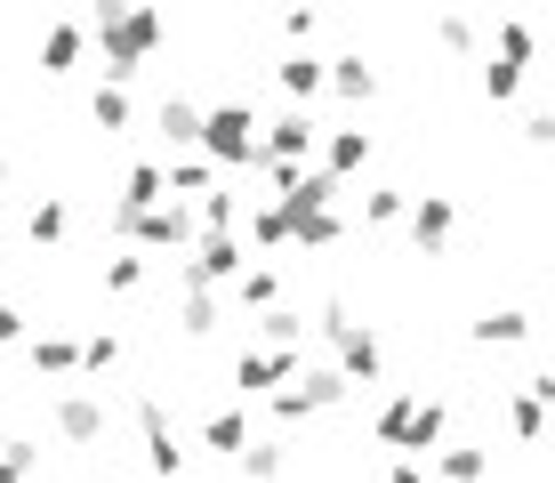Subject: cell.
<instances>
[{
  "label": "cell",
  "mask_w": 555,
  "mask_h": 483,
  "mask_svg": "<svg viewBox=\"0 0 555 483\" xmlns=\"http://www.w3.org/2000/svg\"><path fill=\"white\" fill-rule=\"evenodd\" d=\"M25 363L41 379H81V339H73V331H33L25 339Z\"/></svg>",
  "instance_id": "cell-12"
},
{
  "label": "cell",
  "mask_w": 555,
  "mask_h": 483,
  "mask_svg": "<svg viewBox=\"0 0 555 483\" xmlns=\"http://www.w3.org/2000/svg\"><path fill=\"white\" fill-rule=\"evenodd\" d=\"M234 475L242 483H282V475H291V443H282V435H250V452L234 459Z\"/></svg>",
  "instance_id": "cell-21"
},
{
  "label": "cell",
  "mask_w": 555,
  "mask_h": 483,
  "mask_svg": "<svg viewBox=\"0 0 555 483\" xmlns=\"http://www.w3.org/2000/svg\"><path fill=\"white\" fill-rule=\"evenodd\" d=\"M129 411H138V435H145V475L178 483V475H185V443H178V428H169V403L145 386V395L129 403Z\"/></svg>",
  "instance_id": "cell-5"
},
{
  "label": "cell",
  "mask_w": 555,
  "mask_h": 483,
  "mask_svg": "<svg viewBox=\"0 0 555 483\" xmlns=\"http://www.w3.org/2000/svg\"><path fill=\"white\" fill-rule=\"evenodd\" d=\"M524 339H531V315H524V306H500V315L475 322V346H524Z\"/></svg>",
  "instance_id": "cell-34"
},
{
  "label": "cell",
  "mask_w": 555,
  "mask_h": 483,
  "mask_svg": "<svg viewBox=\"0 0 555 483\" xmlns=\"http://www.w3.org/2000/svg\"><path fill=\"white\" fill-rule=\"evenodd\" d=\"M25 339H33V315L16 298H0V346H25Z\"/></svg>",
  "instance_id": "cell-41"
},
{
  "label": "cell",
  "mask_w": 555,
  "mask_h": 483,
  "mask_svg": "<svg viewBox=\"0 0 555 483\" xmlns=\"http://www.w3.org/2000/svg\"><path fill=\"white\" fill-rule=\"evenodd\" d=\"M0 186H9V153H0Z\"/></svg>",
  "instance_id": "cell-44"
},
{
  "label": "cell",
  "mask_w": 555,
  "mask_h": 483,
  "mask_svg": "<svg viewBox=\"0 0 555 483\" xmlns=\"http://www.w3.org/2000/svg\"><path fill=\"white\" fill-rule=\"evenodd\" d=\"M202 452H218L225 468H234V459L250 452V411H242V403H218V411L202 419Z\"/></svg>",
  "instance_id": "cell-13"
},
{
  "label": "cell",
  "mask_w": 555,
  "mask_h": 483,
  "mask_svg": "<svg viewBox=\"0 0 555 483\" xmlns=\"http://www.w3.org/2000/svg\"><path fill=\"white\" fill-rule=\"evenodd\" d=\"M145 282H153V258H145V250H121V258H105V290H113V298H138Z\"/></svg>",
  "instance_id": "cell-33"
},
{
  "label": "cell",
  "mask_w": 555,
  "mask_h": 483,
  "mask_svg": "<svg viewBox=\"0 0 555 483\" xmlns=\"http://www.w3.org/2000/svg\"><path fill=\"white\" fill-rule=\"evenodd\" d=\"M225 298H234L242 315H266V306H282V266H258V258H250V266H242V282L225 290Z\"/></svg>",
  "instance_id": "cell-24"
},
{
  "label": "cell",
  "mask_w": 555,
  "mask_h": 483,
  "mask_svg": "<svg viewBox=\"0 0 555 483\" xmlns=\"http://www.w3.org/2000/svg\"><path fill=\"white\" fill-rule=\"evenodd\" d=\"M291 242H298V250H338V242H347V218H338V209H322V218L291 226Z\"/></svg>",
  "instance_id": "cell-38"
},
{
  "label": "cell",
  "mask_w": 555,
  "mask_h": 483,
  "mask_svg": "<svg viewBox=\"0 0 555 483\" xmlns=\"http://www.w3.org/2000/svg\"><path fill=\"white\" fill-rule=\"evenodd\" d=\"M25 234H33V242H41V250H56V242H65V234H73V209H65V202H56V193H41V202H33V209H25Z\"/></svg>",
  "instance_id": "cell-27"
},
{
  "label": "cell",
  "mask_w": 555,
  "mask_h": 483,
  "mask_svg": "<svg viewBox=\"0 0 555 483\" xmlns=\"http://www.w3.org/2000/svg\"><path fill=\"white\" fill-rule=\"evenodd\" d=\"M491 56H507V65H540V16H500L491 25Z\"/></svg>",
  "instance_id": "cell-20"
},
{
  "label": "cell",
  "mask_w": 555,
  "mask_h": 483,
  "mask_svg": "<svg viewBox=\"0 0 555 483\" xmlns=\"http://www.w3.org/2000/svg\"><path fill=\"white\" fill-rule=\"evenodd\" d=\"M540 428H547V403L531 395V386H515V395H507V435L531 452V443H540Z\"/></svg>",
  "instance_id": "cell-31"
},
{
  "label": "cell",
  "mask_w": 555,
  "mask_h": 483,
  "mask_svg": "<svg viewBox=\"0 0 555 483\" xmlns=\"http://www.w3.org/2000/svg\"><path fill=\"white\" fill-rule=\"evenodd\" d=\"M162 186H169V202H202V193L218 186V169H209L202 153H178V162H162Z\"/></svg>",
  "instance_id": "cell-25"
},
{
  "label": "cell",
  "mask_w": 555,
  "mask_h": 483,
  "mask_svg": "<svg viewBox=\"0 0 555 483\" xmlns=\"http://www.w3.org/2000/svg\"><path fill=\"white\" fill-rule=\"evenodd\" d=\"M89 122H98L105 138H121V129L138 122V97H129V89H113V81H98V89H89Z\"/></svg>",
  "instance_id": "cell-26"
},
{
  "label": "cell",
  "mask_w": 555,
  "mask_h": 483,
  "mask_svg": "<svg viewBox=\"0 0 555 483\" xmlns=\"http://www.w3.org/2000/svg\"><path fill=\"white\" fill-rule=\"evenodd\" d=\"M105 371H121V331H89L81 339V379H105Z\"/></svg>",
  "instance_id": "cell-35"
},
{
  "label": "cell",
  "mask_w": 555,
  "mask_h": 483,
  "mask_svg": "<svg viewBox=\"0 0 555 483\" xmlns=\"http://www.w3.org/2000/svg\"><path fill=\"white\" fill-rule=\"evenodd\" d=\"M411 411H418V386H395V395L371 411V443H378V452H403V428H411Z\"/></svg>",
  "instance_id": "cell-22"
},
{
  "label": "cell",
  "mask_w": 555,
  "mask_h": 483,
  "mask_svg": "<svg viewBox=\"0 0 555 483\" xmlns=\"http://www.w3.org/2000/svg\"><path fill=\"white\" fill-rule=\"evenodd\" d=\"M291 379H298V355H282V346H250V355L234 363V403H242V395L266 403L274 386H291Z\"/></svg>",
  "instance_id": "cell-10"
},
{
  "label": "cell",
  "mask_w": 555,
  "mask_h": 483,
  "mask_svg": "<svg viewBox=\"0 0 555 483\" xmlns=\"http://www.w3.org/2000/svg\"><path fill=\"white\" fill-rule=\"evenodd\" d=\"M33 468H41V443L0 435V483H33Z\"/></svg>",
  "instance_id": "cell-36"
},
{
  "label": "cell",
  "mask_w": 555,
  "mask_h": 483,
  "mask_svg": "<svg viewBox=\"0 0 555 483\" xmlns=\"http://www.w3.org/2000/svg\"><path fill=\"white\" fill-rule=\"evenodd\" d=\"M274 89L291 97V113H306V97H322V56L314 49H282L274 56Z\"/></svg>",
  "instance_id": "cell-15"
},
{
  "label": "cell",
  "mask_w": 555,
  "mask_h": 483,
  "mask_svg": "<svg viewBox=\"0 0 555 483\" xmlns=\"http://www.w3.org/2000/svg\"><path fill=\"white\" fill-rule=\"evenodd\" d=\"M0 298H9V282H0Z\"/></svg>",
  "instance_id": "cell-45"
},
{
  "label": "cell",
  "mask_w": 555,
  "mask_h": 483,
  "mask_svg": "<svg viewBox=\"0 0 555 483\" xmlns=\"http://www.w3.org/2000/svg\"><path fill=\"white\" fill-rule=\"evenodd\" d=\"M266 419H274V428H306V403H298V386H274V395H266Z\"/></svg>",
  "instance_id": "cell-39"
},
{
  "label": "cell",
  "mask_w": 555,
  "mask_h": 483,
  "mask_svg": "<svg viewBox=\"0 0 555 483\" xmlns=\"http://www.w3.org/2000/svg\"><path fill=\"white\" fill-rule=\"evenodd\" d=\"M81 56H89V25L81 16H56L41 33V73H81Z\"/></svg>",
  "instance_id": "cell-17"
},
{
  "label": "cell",
  "mask_w": 555,
  "mask_h": 483,
  "mask_svg": "<svg viewBox=\"0 0 555 483\" xmlns=\"http://www.w3.org/2000/svg\"><path fill=\"white\" fill-rule=\"evenodd\" d=\"M194 209V234H242V193L234 186H209L202 202H185Z\"/></svg>",
  "instance_id": "cell-23"
},
{
  "label": "cell",
  "mask_w": 555,
  "mask_h": 483,
  "mask_svg": "<svg viewBox=\"0 0 555 483\" xmlns=\"http://www.w3.org/2000/svg\"><path fill=\"white\" fill-rule=\"evenodd\" d=\"M153 202H169V186H162V162H129V178H121V202H113V209H153Z\"/></svg>",
  "instance_id": "cell-29"
},
{
  "label": "cell",
  "mask_w": 555,
  "mask_h": 483,
  "mask_svg": "<svg viewBox=\"0 0 555 483\" xmlns=\"http://www.w3.org/2000/svg\"><path fill=\"white\" fill-rule=\"evenodd\" d=\"M81 25H89V41H98V56H105V81L113 89H129V81H138V65L169 41V16L162 9H121V0L89 9Z\"/></svg>",
  "instance_id": "cell-1"
},
{
  "label": "cell",
  "mask_w": 555,
  "mask_h": 483,
  "mask_svg": "<svg viewBox=\"0 0 555 483\" xmlns=\"http://www.w3.org/2000/svg\"><path fill=\"white\" fill-rule=\"evenodd\" d=\"M49 428L65 435V443H105V428H113V403L98 395V386H56V403H49Z\"/></svg>",
  "instance_id": "cell-6"
},
{
  "label": "cell",
  "mask_w": 555,
  "mask_h": 483,
  "mask_svg": "<svg viewBox=\"0 0 555 483\" xmlns=\"http://www.w3.org/2000/svg\"><path fill=\"white\" fill-rule=\"evenodd\" d=\"M435 483H491V452L483 443H443V452L427 459Z\"/></svg>",
  "instance_id": "cell-18"
},
{
  "label": "cell",
  "mask_w": 555,
  "mask_h": 483,
  "mask_svg": "<svg viewBox=\"0 0 555 483\" xmlns=\"http://www.w3.org/2000/svg\"><path fill=\"white\" fill-rule=\"evenodd\" d=\"M153 129H162L169 162H178V153H194V138H202V105H194V97H162V113H153Z\"/></svg>",
  "instance_id": "cell-19"
},
{
  "label": "cell",
  "mask_w": 555,
  "mask_h": 483,
  "mask_svg": "<svg viewBox=\"0 0 555 483\" xmlns=\"http://www.w3.org/2000/svg\"><path fill=\"white\" fill-rule=\"evenodd\" d=\"M169 282H178V275H169ZM218 322H225V290L178 282V331H185V339H218Z\"/></svg>",
  "instance_id": "cell-16"
},
{
  "label": "cell",
  "mask_w": 555,
  "mask_h": 483,
  "mask_svg": "<svg viewBox=\"0 0 555 483\" xmlns=\"http://www.w3.org/2000/svg\"><path fill=\"white\" fill-rule=\"evenodd\" d=\"M113 234H121L129 250H162V258H185L194 250V209L185 202H153V209H113Z\"/></svg>",
  "instance_id": "cell-3"
},
{
  "label": "cell",
  "mask_w": 555,
  "mask_h": 483,
  "mask_svg": "<svg viewBox=\"0 0 555 483\" xmlns=\"http://www.w3.org/2000/svg\"><path fill=\"white\" fill-rule=\"evenodd\" d=\"M403 226H411V250H418V258H443L451 234H459V202H451V193H418V202L403 209Z\"/></svg>",
  "instance_id": "cell-7"
},
{
  "label": "cell",
  "mask_w": 555,
  "mask_h": 483,
  "mask_svg": "<svg viewBox=\"0 0 555 483\" xmlns=\"http://www.w3.org/2000/svg\"><path fill=\"white\" fill-rule=\"evenodd\" d=\"M298 403H306V411H347V403H354V386L347 379H338V363H298Z\"/></svg>",
  "instance_id": "cell-14"
},
{
  "label": "cell",
  "mask_w": 555,
  "mask_h": 483,
  "mask_svg": "<svg viewBox=\"0 0 555 483\" xmlns=\"http://www.w3.org/2000/svg\"><path fill=\"white\" fill-rule=\"evenodd\" d=\"M387 483H427V468H418V459H395V468H387Z\"/></svg>",
  "instance_id": "cell-43"
},
{
  "label": "cell",
  "mask_w": 555,
  "mask_h": 483,
  "mask_svg": "<svg viewBox=\"0 0 555 483\" xmlns=\"http://www.w3.org/2000/svg\"><path fill=\"white\" fill-rule=\"evenodd\" d=\"M403 209H411V186H371V193H362V226H371V234L403 226Z\"/></svg>",
  "instance_id": "cell-30"
},
{
  "label": "cell",
  "mask_w": 555,
  "mask_h": 483,
  "mask_svg": "<svg viewBox=\"0 0 555 483\" xmlns=\"http://www.w3.org/2000/svg\"><path fill=\"white\" fill-rule=\"evenodd\" d=\"M322 178H331V186H347V178H362V169H371V153H378V138H371V129H362V122H347V129H322Z\"/></svg>",
  "instance_id": "cell-9"
},
{
  "label": "cell",
  "mask_w": 555,
  "mask_h": 483,
  "mask_svg": "<svg viewBox=\"0 0 555 483\" xmlns=\"http://www.w3.org/2000/svg\"><path fill=\"white\" fill-rule=\"evenodd\" d=\"M547 138H555V113L531 105V113H524V145H547Z\"/></svg>",
  "instance_id": "cell-42"
},
{
  "label": "cell",
  "mask_w": 555,
  "mask_h": 483,
  "mask_svg": "<svg viewBox=\"0 0 555 483\" xmlns=\"http://www.w3.org/2000/svg\"><path fill=\"white\" fill-rule=\"evenodd\" d=\"M322 89L331 97H347V105H371L378 97V65L362 49H347V56H322Z\"/></svg>",
  "instance_id": "cell-11"
},
{
  "label": "cell",
  "mask_w": 555,
  "mask_h": 483,
  "mask_svg": "<svg viewBox=\"0 0 555 483\" xmlns=\"http://www.w3.org/2000/svg\"><path fill=\"white\" fill-rule=\"evenodd\" d=\"M331 355H338V379H347V386H378V379H387V346H378L371 322H347V331L331 339Z\"/></svg>",
  "instance_id": "cell-8"
},
{
  "label": "cell",
  "mask_w": 555,
  "mask_h": 483,
  "mask_svg": "<svg viewBox=\"0 0 555 483\" xmlns=\"http://www.w3.org/2000/svg\"><path fill=\"white\" fill-rule=\"evenodd\" d=\"M274 25H282V41H291V49H306V41L322 33V16H314V9H282Z\"/></svg>",
  "instance_id": "cell-40"
},
{
  "label": "cell",
  "mask_w": 555,
  "mask_h": 483,
  "mask_svg": "<svg viewBox=\"0 0 555 483\" xmlns=\"http://www.w3.org/2000/svg\"><path fill=\"white\" fill-rule=\"evenodd\" d=\"M475 81H483V97H491V105H515V97H524V81H531V73H524V65H507V56H491V49H483V73H475Z\"/></svg>",
  "instance_id": "cell-32"
},
{
  "label": "cell",
  "mask_w": 555,
  "mask_h": 483,
  "mask_svg": "<svg viewBox=\"0 0 555 483\" xmlns=\"http://www.w3.org/2000/svg\"><path fill=\"white\" fill-rule=\"evenodd\" d=\"M194 153L209 169H250L258 162V113L242 105V97H225V105H202V138Z\"/></svg>",
  "instance_id": "cell-2"
},
{
  "label": "cell",
  "mask_w": 555,
  "mask_h": 483,
  "mask_svg": "<svg viewBox=\"0 0 555 483\" xmlns=\"http://www.w3.org/2000/svg\"><path fill=\"white\" fill-rule=\"evenodd\" d=\"M258 346L298 355V346H306V315H298V306H266V315H258Z\"/></svg>",
  "instance_id": "cell-28"
},
{
  "label": "cell",
  "mask_w": 555,
  "mask_h": 483,
  "mask_svg": "<svg viewBox=\"0 0 555 483\" xmlns=\"http://www.w3.org/2000/svg\"><path fill=\"white\" fill-rule=\"evenodd\" d=\"M314 145H322L314 113H274V122H258V169H306Z\"/></svg>",
  "instance_id": "cell-4"
},
{
  "label": "cell",
  "mask_w": 555,
  "mask_h": 483,
  "mask_svg": "<svg viewBox=\"0 0 555 483\" xmlns=\"http://www.w3.org/2000/svg\"><path fill=\"white\" fill-rule=\"evenodd\" d=\"M435 41L451 56H483V25H475V16H435Z\"/></svg>",
  "instance_id": "cell-37"
}]
</instances>
